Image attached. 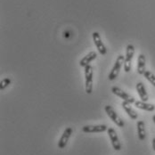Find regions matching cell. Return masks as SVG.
Wrapping results in <instances>:
<instances>
[{
    "label": "cell",
    "mask_w": 155,
    "mask_h": 155,
    "mask_svg": "<svg viewBox=\"0 0 155 155\" xmlns=\"http://www.w3.org/2000/svg\"><path fill=\"white\" fill-rule=\"evenodd\" d=\"M124 62V55L120 54V55L117 57V59H116V61H115V63H114V65H113V67H112V69H111V71H110V74H109V80H114L116 78L119 76V73H120V69H121V67H122Z\"/></svg>",
    "instance_id": "6da1fadb"
},
{
    "label": "cell",
    "mask_w": 155,
    "mask_h": 155,
    "mask_svg": "<svg viewBox=\"0 0 155 155\" xmlns=\"http://www.w3.org/2000/svg\"><path fill=\"white\" fill-rule=\"evenodd\" d=\"M85 81L86 93L90 94L93 91V67L90 64L85 67Z\"/></svg>",
    "instance_id": "7a4b0ae2"
},
{
    "label": "cell",
    "mask_w": 155,
    "mask_h": 155,
    "mask_svg": "<svg viewBox=\"0 0 155 155\" xmlns=\"http://www.w3.org/2000/svg\"><path fill=\"white\" fill-rule=\"evenodd\" d=\"M135 54V47L132 44H128L126 49V56L124 62V71L125 72H129L131 71V62L133 60Z\"/></svg>",
    "instance_id": "3957f363"
},
{
    "label": "cell",
    "mask_w": 155,
    "mask_h": 155,
    "mask_svg": "<svg viewBox=\"0 0 155 155\" xmlns=\"http://www.w3.org/2000/svg\"><path fill=\"white\" fill-rule=\"evenodd\" d=\"M104 110H105V112L107 113L108 117L117 125L119 127H124L125 123L124 120L120 117V115L115 111V110L112 108L110 105H106L104 107Z\"/></svg>",
    "instance_id": "277c9868"
},
{
    "label": "cell",
    "mask_w": 155,
    "mask_h": 155,
    "mask_svg": "<svg viewBox=\"0 0 155 155\" xmlns=\"http://www.w3.org/2000/svg\"><path fill=\"white\" fill-rule=\"evenodd\" d=\"M111 92L114 94L115 95L119 96L120 98L123 99V101L127 102V103H128V104H135V103H136V100H135V97H134V96H132L131 94H129L124 92L122 89H120V87H112V88H111Z\"/></svg>",
    "instance_id": "5b68a950"
},
{
    "label": "cell",
    "mask_w": 155,
    "mask_h": 155,
    "mask_svg": "<svg viewBox=\"0 0 155 155\" xmlns=\"http://www.w3.org/2000/svg\"><path fill=\"white\" fill-rule=\"evenodd\" d=\"M107 133H108L110 140L111 142V145H112L113 149L115 151H120L121 150V143L120 142L119 137H118L117 132L115 131V129L112 128V127H108Z\"/></svg>",
    "instance_id": "8992f818"
},
{
    "label": "cell",
    "mask_w": 155,
    "mask_h": 155,
    "mask_svg": "<svg viewBox=\"0 0 155 155\" xmlns=\"http://www.w3.org/2000/svg\"><path fill=\"white\" fill-rule=\"evenodd\" d=\"M92 37H93L94 43L95 47L97 48L99 54H102V55H105L106 53H107V49H106V47L104 46V44L102 41V38H101L100 34L98 32L94 31V32H93V34H92Z\"/></svg>",
    "instance_id": "52a82bcc"
},
{
    "label": "cell",
    "mask_w": 155,
    "mask_h": 155,
    "mask_svg": "<svg viewBox=\"0 0 155 155\" xmlns=\"http://www.w3.org/2000/svg\"><path fill=\"white\" fill-rule=\"evenodd\" d=\"M106 125H86L82 127L84 133H102L107 131Z\"/></svg>",
    "instance_id": "ba28073f"
},
{
    "label": "cell",
    "mask_w": 155,
    "mask_h": 155,
    "mask_svg": "<svg viewBox=\"0 0 155 155\" xmlns=\"http://www.w3.org/2000/svg\"><path fill=\"white\" fill-rule=\"evenodd\" d=\"M73 133V129L71 127H66L62 133V137L61 138L59 139V142H58V148L59 149H64L65 146L67 145L69 140H70V137L72 135Z\"/></svg>",
    "instance_id": "9c48e42d"
},
{
    "label": "cell",
    "mask_w": 155,
    "mask_h": 155,
    "mask_svg": "<svg viewBox=\"0 0 155 155\" xmlns=\"http://www.w3.org/2000/svg\"><path fill=\"white\" fill-rule=\"evenodd\" d=\"M97 57V54L94 51H91L89 52L87 54H86L80 61H79V65L81 67H86L87 65H89V63L91 62H93L94 60H95Z\"/></svg>",
    "instance_id": "30bf717a"
},
{
    "label": "cell",
    "mask_w": 155,
    "mask_h": 155,
    "mask_svg": "<svg viewBox=\"0 0 155 155\" xmlns=\"http://www.w3.org/2000/svg\"><path fill=\"white\" fill-rule=\"evenodd\" d=\"M121 106H122V108L124 109V110L127 112V114L128 115V117L131 120H137L138 118V115H137V111L131 107V104H128V103L123 101L121 103Z\"/></svg>",
    "instance_id": "8fae6325"
},
{
    "label": "cell",
    "mask_w": 155,
    "mask_h": 155,
    "mask_svg": "<svg viewBox=\"0 0 155 155\" xmlns=\"http://www.w3.org/2000/svg\"><path fill=\"white\" fill-rule=\"evenodd\" d=\"M137 87V94L139 95L141 101L143 102H147L149 100V96H148V94L146 92V89H145V87L143 85V82H138L136 86Z\"/></svg>",
    "instance_id": "7c38bea8"
},
{
    "label": "cell",
    "mask_w": 155,
    "mask_h": 155,
    "mask_svg": "<svg viewBox=\"0 0 155 155\" xmlns=\"http://www.w3.org/2000/svg\"><path fill=\"white\" fill-rule=\"evenodd\" d=\"M145 62L146 59L143 54H140L137 58V73L139 75H143L145 72Z\"/></svg>",
    "instance_id": "4fadbf2b"
},
{
    "label": "cell",
    "mask_w": 155,
    "mask_h": 155,
    "mask_svg": "<svg viewBox=\"0 0 155 155\" xmlns=\"http://www.w3.org/2000/svg\"><path fill=\"white\" fill-rule=\"evenodd\" d=\"M135 106L137 108L146 110V111H153L155 110V105L152 104H148L146 102H143V101H136Z\"/></svg>",
    "instance_id": "5bb4252c"
},
{
    "label": "cell",
    "mask_w": 155,
    "mask_h": 155,
    "mask_svg": "<svg viewBox=\"0 0 155 155\" xmlns=\"http://www.w3.org/2000/svg\"><path fill=\"white\" fill-rule=\"evenodd\" d=\"M137 135L140 141H143L146 137V131H145V124L143 120H138L137 123Z\"/></svg>",
    "instance_id": "9a60e30c"
},
{
    "label": "cell",
    "mask_w": 155,
    "mask_h": 155,
    "mask_svg": "<svg viewBox=\"0 0 155 155\" xmlns=\"http://www.w3.org/2000/svg\"><path fill=\"white\" fill-rule=\"evenodd\" d=\"M143 76L153 87H155V75L153 72H151L150 71H145V72L143 73Z\"/></svg>",
    "instance_id": "2e32d148"
},
{
    "label": "cell",
    "mask_w": 155,
    "mask_h": 155,
    "mask_svg": "<svg viewBox=\"0 0 155 155\" xmlns=\"http://www.w3.org/2000/svg\"><path fill=\"white\" fill-rule=\"evenodd\" d=\"M11 83H12V80H11V78H5L2 79L1 82H0V90L2 91V90H4L5 88H6Z\"/></svg>",
    "instance_id": "e0dca14e"
},
{
    "label": "cell",
    "mask_w": 155,
    "mask_h": 155,
    "mask_svg": "<svg viewBox=\"0 0 155 155\" xmlns=\"http://www.w3.org/2000/svg\"><path fill=\"white\" fill-rule=\"evenodd\" d=\"M152 142H153V149L154 150V152H155V137L153 139Z\"/></svg>",
    "instance_id": "ac0fdd59"
},
{
    "label": "cell",
    "mask_w": 155,
    "mask_h": 155,
    "mask_svg": "<svg viewBox=\"0 0 155 155\" xmlns=\"http://www.w3.org/2000/svg\"><path fill=\"white\" fill-rule=\"evenodd\" d=\"M153 122H154L155 124V115H153Z\"/></svg>",
    "instance_id": "d6986e66"
}]
</instances>
